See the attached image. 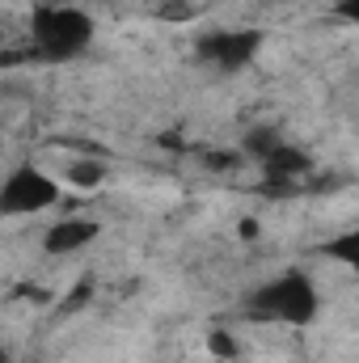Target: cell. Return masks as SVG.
<instances>
[{
    "label": "cell",
    "instance_id": "obj_1",
    "mask_svg": "<svg viewBox=\"0 0 359 363\" xmlns=\"http://www.w3.org/2000/svg\"><path fill=\"white\" fill-rule=\"evenodd\" d=\"M250 313L258 321H275V325H309L321 313V296H317V287H313L309 274L287 271V274H275V279L254 287Z\"/></svg>",
    "mask_w": 359,
    "mask_h": 363
},
{
    "label": "cell",
    "instance_id": "obj_2",
    "mask_svg": "<svg viewBox=\"0 0 359 363\" xmlns=\"http://www.w3.org/2000/svg\"><path fill=\"white\" fill-rule=\"evenodd\" d=\"M30 38H34V51L47 60H72L93 43V17L85 13V4H68V0L47 4L34 13Z\"/></svg>",
    "mask_w": 359,
    "mask_h": 363
},
{
    "label": "cell",
    "instance_id": "obj_3",
    "mask_svg": "<svg viewBox=\"0 0 359 363\" xmlns=\"http://www.w3.org/2000/svg\"><path fill=\"white\" fill-rule=\"evenodd\" d=\"M60 199H64V186L38 165L13 169L0 186V211L4 216H38V211L60 207Z\"/></svg>",
    "mask_w": 359,
    "mask_h": 363
},
{
    "label": "cell",
    "instance_id": "obj_4",
    "mask_svg": "<svg viewBox=\"0 0 359 363\" xmlns=\"http://www.w3.org/2000/svg\"><path fill=\"white\" fill-rule=\"evenodd\" d=\"M199 47H203V60H211L220 72H237V68H245L258 55L263 34L258 30H228V34H211Z\"/></svg>",
    "mask_w": 359,
    "mask_h": 363
},
{
    "label": "cell",
    "instance_id": "obj_5",
    "mask_svg": "<svg viewBox=\"0 0 359 363\" xmlns=\"http://www.w3.org/2000/svg\"><path fill=\"white\" fill-rule=\"evenodd\" d=\"M101 237V224H93V220H77V216H68V220H60V224H51L47 228V250L51 254H77V250H85L89 241Z\"/></svg>",
    "mask_w": 359,
    "mask_h": 363
},
{
    "label": "cell",
    "instance_id": "obj_6",
    "mask_svg": "<svg viewBox=\"0 0 359 363\" xmlns=\"http://www.w3.org/2000/svg\"><path fill=\"white\" fill-rule=\"evenodd\" d=\"M326 258H334V262H343L347 271L359 279V224L355 228H347V233H338V237H330L326 241Z\"/></svg>",
    "mask_w": 359,
    "mask_h": 363
},
{
    "label": "cell",
    "instance_id": "obj_7",
    "mask_svg": "<svg viewBox=\"0 0 359 363\" xmlns=\"http://www.w3.org/2000/svg\"><path fill=\"white\" fill-rule=\"evenodd\" d=\"M64 182L77 186V190H97V186L106 182V165H101V161H72L68 174H64Z\"/></svg>",
    "mask_w": 359,
    "mask_h": 363
},
{
    "label": "cell",
    "instance_id": "obj_8",
    "mask_svg": "<svg viewBox=\"0 0 359 363\" xmlns=\"http://www.w3.org/2000/svg\"><path fill=\"white\" fill-rule=\"evenodd\" d=\"M216 355H224V359H228V355H233V342H228V338H224V334H216Z\"/></svg>",
    "mask_w": 359,
    "mask_h": 363
},
{
    "label": "cell",
    "instance_id": "obj_9",
    "mask_svg": "<svg viewBox=\"0 0 359 363\" xmlns=\"http://www.w3.org/2000/svg\"><path fill=\"white\" fill-rule=\"evenodd\" d=\"M343 13H347V17H351V21L359 26V4H351V9H343Z\"/></svg>",
    "mask_w": 359,
    "mask_h": 363
},
{
    "label": "cell",
    "instance_id": "obj_10",
    "mask_svg": "<svg viewBox=\"0 0 359 363\" xmlns=\"http://www.w3.org/2000/svg\"><path fill=\"white\" fill-rule=\"evenodd\" d=\"M334 4H338V9H351V4H359V0H334Z\"/></svg>",
    "mask_w": 359,
    "mask_h": 363
},
{
    "label": "cell",
    "instance_id": "obj_11",
    "mask_svg": "<svg viewBox=\"0 0 359 363\" xmlns=\"http://www.w3.org/2000/svg\"><path fill=\"white\" fill-rule=\"evenodd\" d=\"M68 4H97V0H68Z\"/></svg>",
    "mask_w": 359,
    "mask_h": 363
},
{
    "label": "cell",
    "instance_id": "obj_12",
    "mask_svg": "<svg viewBox=\"0 0 359 363\" xmlns=\"http://www.w3.org/2000/svg\"><path fill=\"white\" fill-rule=\"evenodd\" d=\"M283 4H296V0H283Z\"/></svg>",
    "mask_w": 359,
    "mask_h": 363
}]
</instances>
